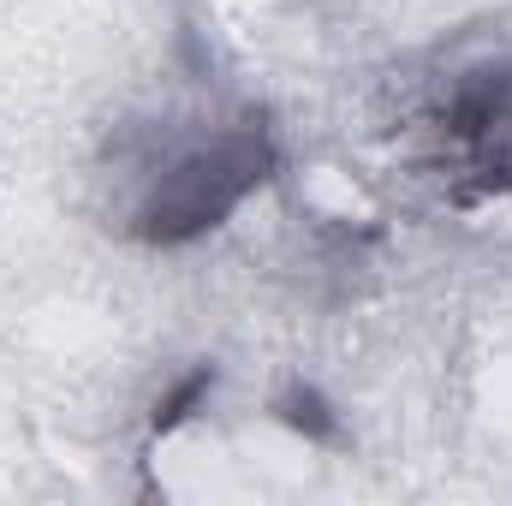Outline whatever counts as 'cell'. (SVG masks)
<instances>
[{
  "label": "cell",
  "mask_w": 512,
  "mask_h": 506,
  "mask_svg": "<svg viewBox=\"0 0 512 506\" xmlns=\"http://www.w3.org/2000/svg\"><path fill=\"white\" fill-rule=\"evenodd\" d=\"M274 167V143L256 120L239 126H215L197 131L185 143H173L137 197V233L155 245H185L203 227H215L221 215H233L256 185Z\"/></svg>",
  "instance_id": "6da1fadb"
}]
</instances>
